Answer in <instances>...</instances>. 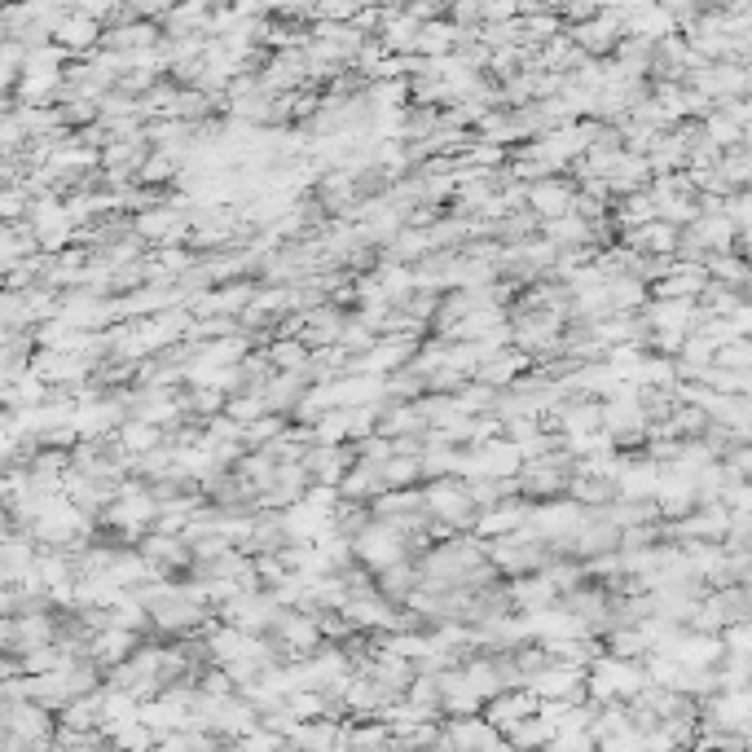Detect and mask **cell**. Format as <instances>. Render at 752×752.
<instances>
[{
  "instance_id": "cell-19",
  "label": "cell",
  "mask_w": 752,
  "mask_h": 752,
  "mask_svg": "<svg viewBox=\"0 0 752 752\" xmlns=\"http://www.w3.org/2000/svg\"><path fill=\"white\" fill-rule=\"evenodd\" d=\"M550 739H555V722H546L541 713H533L506 735V744L511 748H550Z\"/></svg>"
},
{
  "instance_id": "cell-3",
  "label": "cell",
  "mask_w": 752,
  "mask_h": 752,
  "mask_svg": "<svg viewBox=\"0 0 752 752\" xmlns=\"http://www.w3.org/2000/svg\"><path fill=\"white\" fill-rule=\"evenodd\" d=\"M273 638L282 643V656L286 660L313 656V651L326 643L322 621H317V612H308V607H282L278 625H273Z\"/></svg>"
},
{
  "instance_id": "cell-25",
  "label": "cell",
  "mask_w": 752,
  "mask_h": 752,
  "mask_svg": "<svg viewBox=\"0 0 752 752\" xmlns=\"http://www.w3.org/2000/svg\"><path fill=\"white\" fill-rule=\"evenodd\" d=\"M31 308H27V291H9L0 295V330H31Z\"/></svg>"
},
{
  "instance_id": "cell-5",
  "label": "cell",
  "mask_w": 752,
  "mask_h": 752,
  "mask_svg": "<svg viewBox=\"0 0 752 752\" xmlns=\"http://www.w3.org/2000/svg\"><path fill=\"white\" fill-rule=\"evenodd\" d=\"M528 207L550 220V216H563L577 207V181L568 172H555V176H541V181H528Z\"/></svg>"
},
{
  "instance_id": "cell-30",
  "label": "cell",
  "mask_w": 752,
  "mask_h": 752,
  "mask_svg": "<svg viewBox=\"0 0 752 752\" xmlns=\"http://www.w3.org/2000/svg\"><path fill=\"white\" fill-rule=\"evenodd\" d=\"M256 572H260L264 590H273V585H282L286 577H291V568L282 563L278 550H264V555H256Z\"/></svg>"
},
{
  "instance_id": "cell-6",
  "label": "cell",
  "mask_w": 752,
  "mask_h": 752,
  "mask_svg": "<svg viewBox=\"0 0 752 752\" xmlns=\"http://www.w3.org/2000/svg\"><path fill=\"white\" fill-rule=\"evenodd\" d=\"M304 462H308V471H313V480L344 484V475L361 462V453H357V440H344V445H308Z\"/></svg>"
},
{
  "instance_id": "cell-24",
  "label": "cell",
  "mask_w": 752,
  "mask_h": 752,
  "mask_svg": "<svg viewBox=\"0 0 752 752\" xmlns=\"http://www.w3.org/2000/svg\"><path fill=\"white\" fill-rule=\"evenodd\" d=\"M656 484H660V475L651 462H629L621 471V480H616V489H621V497H651Z\"/></svg>"
},
{
  "instance_id": "cell-22",
  "label": "cell",
  "mask_w": 752,
  "mask_h": 752,
  "mask_svg": "<svg viewBox=\"0 0 752 752\" xmlns=\"http://www.w3.org/2000/svg\"><path fill=\"white\" fill-rule=\"evenodd\" d=\"M225 401H229L225 387H212V383L185 387V409H190L194 418H216V414H225Z\"/></svg>"
},
{
  "instance_id": "cell-11",
  "label": "cell",
  "mask_w": 752,
  "mask_h": 752,
  "mask_svg": "<svg viewBox=\"0 0 752 752\" xmlns=\"http://www.w3.org/2000/svg\"><path fill=\"white\" fill-rule=\"evenodd\" d=\"M304 392H308V383H304L300 370H278L269 383H264V401H269L273 414H291Z\"/></svg>"
},
{
  "instance_id": "cell-28",
  "label": "cell",
  "mask_w": 752,
  "mask_h": 752,
  "mask_svg": "<svg viewBox=\"0 0 752 752\" xmlns=\"http://www.w3.org/2000/svg\"><path fill=\"white\" fill-rule=\"evenodd\" d=\"M31 203H36V194H31L27 185H5V190H0V216L5 220H27Z\"/></svg>"
},
{
  "instance_id": "cell-1",
  "label": "cell",
  "mask_w": 752,
  "mask_h": 752,
  "mask_svg": "<svg viewBox=\"0 0 752 752\" xmlns=\"http://www.w3.org/2000/svg\"><path fill=\"white\" fill-rule=\"evenodd\" d=\"M423 493H427V511L436 515V519H449L458 533H475L480 506L471 502L467 480H462V475H440V480H427Z\"/></svg>"
},
{
  "instance_id": "cell-15",
  "label": "cell",
  "mask_w": 752,
  "mask_h": 752,
  "mask_svg": "<svg viewBox=\"0 0 752 752\" xmlns=\"http://www.w3.org/2000/svg\"><path fill=\"white\" fill-rule=\"evenodd\" d=\"M379 471H383L387 489H418V484L427 480V475H423V458H418V453H392Z\"/></svg>"
},
{
  "instance_id": "cell-8",
  "label": "cell",
  "mask_w": 752,
  "mask_h": 752,
  "mask_svg": "<svg viewBox=\"0 0 752 752\" xmlns=\"http://www.w3.org/2000/svg\"><path fill=\"white\" fill-rule=\"evenodd\" d=\"M528 519H533V497L515 493V497H506V502L489 506V511H480L475 533H480V537H506V533H519Z\"/></svg>"
},
{
  "instance_id": "cell-18",
  "label": "cell",
  "mask_w": 752,
  "mask_h": 752,
  "mask_svg": "<svg viewBox=\"0 0 752 752\" xmlns=\"http://www.w3.org/2000/svg\"><path fill=\"white\" fill-rule=\"evenodd\" d=\"M453 396H458V409H462V414H493V409H497V396H502V392H497L493 383H484V379H467Z\"/></svg>"
},
{
  "instance_id": "cell-9",
  "label": "cell",
  "mask_w": 752,
  "mask_h": 752,
  "mask_svg": "<svg viewBox=\"0 0 752 752\" xmlns=\"http://www.w3.org/2000/svg\"><path fill=\"white\" fill-rule=\"evenodd\" d=\"M146 643V634H137V629H124V625H110L102 634L93 638V660H102V665H124V660L137 656V647Z\"/></svg>"
},
{
  "instance_id": "cell-14",
  "label": "cell",
  "mask_w": 752,
  "mask_h": 752,
  "mask_svg": "<svg viewBox=\"0 0 752 752\" xmlns=\"http://www.w3.org/2000/svg\"><path fill=\"white\" fill-rule=\"evenodd\" d=\"M115 440L124 445L128 453H146V449H154V445H163L168 440V431H163L159 423H150V418H124L119 423V431H115Z\"/></svg>"
},
{
  "instance_id": "cell-17",
  "label": "cell",
  "mask_w": 752,
  "mask_h": 752,
  "mask_svg": "<svg viewBox=\"0 0 752 752\" xmlns=\"http://www.w3.org/2000/svg\"><path fill=\"white\" fill-rule=\"evenodd\" d=\"M541 234V216L533 212V207H515V212H506L502 220H497V238L502 242H528Z\"/></svg>"
},
{
  "instance_id": "cell-2",
  "label": "cell",
  "mask_w": 752,
  "mask_h": 752,
  "mask_svg": "<svg viewBox=\"0 0 752 752\" xmlns=\"http://www.w3.org/2000/svg\"><path fill=\"white\" fill-rule=\"evenodd\" d=\"M352 550H357V559L366 563V568H374V572L387 568V563H396V559L414 555V550H409V537L392 524V519H379V515H374L370 524L352 537Z\"/></svg>"
},
{
  "instance_id": "cell-12",
  "label": "cell",
  "mask_w": 752,
  "mask_h": 752,
  "mask_svg": "<svg viewBox=\"0 0 752 752\" xmlns=\"http://www.w3.org/2000/svg\"><path fill=\"white\" fill-rule=\"evenodd\" d=\"M418 559L409 555V559H396V563H387V568H379V590L387 594L392 603H405L409 594L418 590Z\"/></svg>"
},
{
  "instance_id": "cell-7",
  "label": "cell",
  "mask_w": 752,
  "mask_h": 752,
  "mask_svg": "<svg viewBox=\"0 0 752 752\" xmlns=\"http://www.w3.org/2000/svg\"><path fill=\"white\" fill-rule=\"evenodd\" d=\"M102 36H106V22L88 18V14H80V9H66L58 31H53V40H58L71 58H88V53L102 44Z\"/></svg>"
},
{
  "instance_id": "cell-10",
  "label": "cell",
  "mask_w": 752,
  "mask_h": 752,
  "mask_svg": "<svg viewBox=\"0 0 752 752\" xmlns=\"http://www.w3.org/2000/svg\"><path fill=\"white\" fill-rule=\"evenodd\" d=\"M621 14H603V18H585V22H572L568 36L581 44L585 53H607L616 49V36H621Z\"/></svg>"
},
{
  "instance_id": "cell-20",
  "label": "cell",
  "mask_w": 752,
  "mask_h": 752,
  "mask_svg": "<svg viewBox=\"0 0 752 752\" xmlns=\"http://www.w3.org/2000/svg\"><path fill=\"white\" fill-rule=\"evenodd\" d=\"M225 414H229V418H238L242 427H247V423H256L260 414H269V401H264V387H242V392H229Z\"/></svg>"
},
{
  "instance_id": "cell-23",
  "label": "cell",
  "mask_w": 752,
  "mask_h": 752,
  "mask_svg": "<svg viewBox=\"0 0 752 752\" xmlns=\"http://www.w3.org/2000/svg\"><path fill=\"white\" fill-rule=\"evenodd\" d=\"M269 357H273V366H278V370H304L308 357H313V348H308L300 335H278L269 344Z\"/></svg>"
},
{
  "instance_id": "cell-27",
  "label": "cell",
  "mask_w": 752,
  "mask_h": 752,
  "mask_svg": "<svg viewBox=\"0 0 752 752\" xmlns=\"http://www.w3.org/2000/svg\"><path fill=\"white\" fill-rule=\"evenodd\" d=\"M110 744H115V748H132V752H141V748H159V731H154V726H146V722L137 717V722L119 726V731L110 735Z\"/></svg>"
},
{
  "instance_id": "cell-16",
  "label": "cell",
  "mask_w": 752,
  "mask_h": 752,
  "mask_svg": "<svg viewBox=\"0 0 752 752\" xmlns=\"http://www.w3.org/2000/svg\"><path fill=\"white\" fill-rule=\"evenodd\" d=\"M568 497H577V502L585 506H607V502H616L621 497V489H616V480H603V475H572V484H568Z\"/></svg>"
},
{
  "instance_id": "cell-4",
  "label": "cell",
  "mask_w": 752,
  "mask_h": 752,
  "mask_svg": "<svg viewBox=\"0 0 752 752\" xmlns=\"http://www.w3.org/2000/svg\"><path fill=\"white\" fill-rule=\"evenodd\" d=\"M541 709V695L533 687H506V691H497L493 700H484V717L497 726L502 735H511L524 717H533Z\"/></svg>"
},
{
  "instance_id": "cell-29",
  "label": "cell",
  "mask_w": 752,
  "mask_h": 752,
  "mask_svg": "<svg viewBox=\"0 0 752 752\" xmlns=\"http://www.w3.org/2000/svg\"><path fill=\"white\" fill-rule=\"evenodd\" d=\"M339 344H344V348L352 352V357H361V352H370L374 344H379V335H374V330H370L366 322H361L357 313H352V317H348V326H344V335H339Z\"/></svg>"
},
{
  "instance_id": "cell-26",
  "label": "cell",
  "mask_w": 752,
  "mask_h": 752,
  "mask_svg": "<svg viewBox=\"0 0 752 752\" xmlns=\"http://www.w3.org/2000/svg\"><path fill=\"white\" fill-rule=\"evenodd\" d=\"M352 440V414L348 409H326L317 418V445H344Z\"/></svg>"
},
{
  "instance_id": "cell-13",
  "label": "cell",
  "mask_w": 752,
  "mask_h": 752,
  "mask_svg": "<svg viewBox=\"0 0 752 752\" xmlns=\"http://www.w3.org/2000/svg\"><path fill=\"white\" fill-rule=\"evenodd\" d=\"M467 493L480 511H489V506L519 493V475H475V480H467Z\"/></svg>"
},
{
  "instance_id": "cell-21",
  "label": "cell",
  "mask_w": 752,
  "mask_h": 752,
  "mask_svg": "<svg viewBox=\"0 0 752 752\" xmlns=\"http://www.w3.org/2000/svg\"><path fill=\"white\" fill-rule=\"evenodd\" d=\"M286 427H291V414H273V409H269V414H260L256 423L242 427V445H247V449H264L269 440H278Z\"/></svg>"
}]
</instances>
